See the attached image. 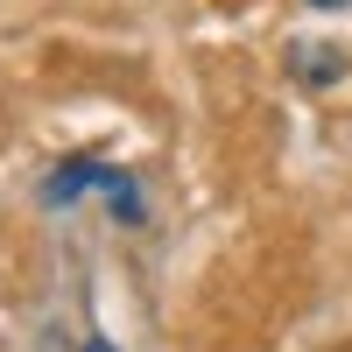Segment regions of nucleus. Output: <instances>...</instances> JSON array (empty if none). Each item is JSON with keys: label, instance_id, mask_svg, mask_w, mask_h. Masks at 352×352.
I'll list each match as a JSON object with an SVG mask.
<instances>
[{"label": "nucleus", "instance_id": "nucleus-1", "mask_svg": "<svg viewBox=\"0 0 352 352\" xmlns=\"http://www.w3.org/2000/svg\"><path fill=\"white\" fill-rule=\"evenodd\" d=\"M85 190H99V197H106L127 226L148 219V204H141V184H134L127 169H106V162H56V176L43 184V204H78Z\"/></svg>", "mask_w": 352, "mask_h": 352}, {"label": "nucleus", "instance_id": "nucleus-2", "mask_svg": "<svg viewBox=\"0 0 352 352\" xmlns=\"http://www.w3.org/2000/svg\"><path fill=\"white\" fill-rule=\"evenodd\" d=\"M296 78L303 85H331V78H345V56L331 43H310V50H296Z\"/></svg>", "mask_w": 352, "mask_h": 352}, {"label": "nucleus", "instance_id": "nucleus-3", "mask_svg": "<svg viewBox=\"0 0 352 352\" xmlns=\"http://www.w3.org/2000/svg\"><path fill=\"white\" fill-rule=\"evenodd\" d=\"M85 352H113V345H106V338H85Z\"/></svg>", "mask_w": 352, "mask_h": 352}, {"label": "nucleus", "instance_id": "nucleus-4", "mask_svg": "<svg viewBox=\"0 0 352 352\" xmlns=\"http://www.w3.org/2000/svg\"><path fill=\"white\" fill-rule=\"evenodd\" d=\"M310 8H345V0H310Z\"/></svg>", "mask_w": 352, "mask_h": 352}]
</instances>
